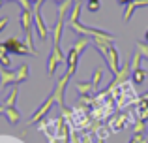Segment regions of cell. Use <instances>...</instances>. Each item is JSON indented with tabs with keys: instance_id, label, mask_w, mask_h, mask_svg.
I'll use <instances>...</instances> for the list:
<instances>
[{
	"instance_id": "4",
	"label": "cell",
	"mask_w": 148,
	"mask_h": 143,
	"mask_svg": "<svg viewBox=\"0 0 148 143\" xmlns=\"http://www.w3.org/2000/svg\"><path fill=\"white\" fill-rule=\"evenodd\" d=\"M6 45L8 53H13V55H19V57H26V55H32L30 49L25 45V41H19L17 38H8L6 41H2Z\"/></svg>"
},
{
	"instance_id": "2",
	"label": "cell",
	"mask_w": 148,
	"mask_h": 143,
	"mask_svg": "<svg viewBox=\"0 0 148 143\" xmlns=\"http://www.w3.org/2000/svg\"><path fill=\"white\" fill-rule=\"evenodd\" d=\"M69 79H71V75H69L68 72L64 73V75L60 77V79L56 81V85H54V90H53V96H54V104H58V107H64V92H66V87H68Z\"/></svg>"
},
{
	"instance_id": "16",
	"label": "cell",
	"mask_w": 148,
	"mask_h": 143,
	"mask_svg": "<svg viewBox=\"0 0 148 143\" xmlns=\"http://www.w3.org/2000/svg\"><path fill=\"white\" fill-rule=\"evenodd\" d=\"M81 8H83V0H79V2H73L71 11H69V15H68V23H75V21H79Z\"/></svg>"
},
{
	"instance_id": "13",
	"label": "cell",
	"mask_w": 148,
	"mask_h": 143,
	"mask_svg": "<svg viewBox=\"0 0 148 143\" xmlns=\"http://www.w3.org/2000/svg\"><path fill=\"white\" fill-rule=\"evenodd\" d=\"M17 98H19V87H17V85H13V87H11V90H10V94H8V98L4 100L2 106L4 107H15V106H17Z\"/></svg>"
},
{
	"instance_id": "6",
	"label": "cell",
	"mask_w": 148,
	"mask_h": 143,
	"mask_svg": "<svg viewBox=\"0 0 148 143\" xmlns=\"http://www.w3.org/2000/svg\"><path fill=\"white\" fill-rule=\"evenodd\" d=\"M131 79V62H124V66L120 68V72L114 75V79H112V83L109 85L105 90H112V88H116L118 85H122V83H126V81H130Z\"/></svg>"
},
{
	"instance_id": "27",
	"label": "cell",
	"mask_w": 148,
	"mask_h": 143,
	"mask_svg": "<svg viewBox=\"0 0 148 143\" xmlns=\"http://www.w3.org/2000/svg\"><path fill=\"white\" fill-rule=\"evenodd\" d=\"M8 23H10V19H8V17H2V19H0V32H4V28L8 26Z\"/></svg>"
},
{
	"instance_id": "20",
	"label": "cell",
	"mask_w": 148,
	"mask_h": 143,
	"mask_svg": "<svg viewBox=\"0 0 148 143\" xmlns=\"http://www.w3.org/2000/svg\"><path fill=\"white\" fill-rule=\"evenodd\" d=\"M101 8V2L99 0H86V10L92 11V13H96V11H99Z\"/></svg>"
},
{
	"instance_id": "3",
	"label": "cell",
	"mask_w": 148,
	"mask_h": 143,
	"mask_svg": "<svg viewBox=\"0 0 148 143\" xmlns=\"http://www.w3.org/2000/svg\"><path fill=\"white\" fill-rule=\"evenodd\" d=\"M34 26H36V32H38V38H40L41 44H45L49 38V28L45 25L43 17H41V8L36 6L34 8Z\"/></svg>"
},
{
	"instance_id": "29",
	"label": "cell",
	"mask_w": 148,
	"mask_h": 143,
	"mask_svg": "<svg viewBox=\"0 0 148 143\" xmlns=\"http://www.w3.org/2000/svg\"><path fill=\"white\" fill-rule=\"evenodd\" d=\"M145 40H146V44H148V28H146V32H145Z\"/></svg>"
},
{
	"instance_id": "10",
	"label": "cell",
	"mask_w": 148,
	"mask_h": 143,
	"mask_svg": "<svg viewBox=\"0 0 148 143\" xmlns=\"http://www.w3.org/2000/svg\"><path fill=\"white\" fill-rule=\"evenodd\" d=\"M64 21H66V19H56V23H54L53 30H51V34H53V45H60L62 30H64Z\"/></svg>"
},
{
	"instance_id": "12",
	"label": "cell",
	"mask_w": 148,
	"mask_h": 143,
	"mask_svg": "<svg viewBox=\"0 0 148 143\" xmlns=\"http://www.w3.org/2000/svg\"><path fill=\"white\" fill-rule=\"evenodd\" d=\"M73 0H62L60 4H56V19H66L68 11H71Z\"/></svg>"
},
{
	"instance_id": "1",
	"label": "cell",
	"mask_w": 148,
	"mask_h": 143,
	"mask_svg": "<svg viewBox=\"0 0 148 143\" xmlns=\"http://www.w3.org/2000/svg\"><path fill=\"white\" fill-rule=\"evenodd\" d=\"M62 62H66V57H64V53H62L60 45H53V51H51L49 60H47V73L49 75H54Z\"/></svg>"
},
{
	"instance_id": "18",
	"label": "cell",
	"mask_w": 148,
	"mask_h": 143,
	"mask_svg": "<svg viewBox=\"0 0 148 143\" xmlns=\"http://www.w3.org/2000/svg\"><path fill=\"white\" fill-rule=\"evenodd\" d=\"M17 73H19V79H21V83L23 81H26L28 79V75H30V68H28V64H21V66L17 68Z\"/></svg>"
},
{
	"instance_id": "14",
	"label": "cell",
	"mask_w": 148,
	"mask_h": 143,
	"mask_svg": "<svg viewBox=\"0 0 148 143\" xmlns=\"http://www.w3.org/2000/svg\"><path fill=\"white\" fill-rule=\"evenodd\" d=\"M4 115H6L8 122H10L11 126L19 124V121H21V113L17 111V107H6V111H4Z\"/></svg>"
},
{
	"instance_id": "9",
	"label": "cell",
	"mask_w": 148,
	"mask_h": 143,
	"mask_svg": "<svg viewBox=\"0 0 148 143\" xmlns=\"http://www.w3.org/2000/svg\"><path fill=\"white\" fill-rule=\"evenodd\" d=\"M146 6H148V0H133V2H130L126 6V11H124V21H130L137 8H146Z\"/></svg>"
},
{
	"instance_id": "30",
	"label": "cell",
	"mask_w": 148,
	"mask_h": 143,
	"mask_svg": "<svg viewBox=\"0 0 148 143\" xmlns=\"http://www.w3.org/2000/svg\"><path fill=\"white\" fill-rule=\"evenodd\" d=\"M96 143H105V140H96Z\"/></svg>"
},
{
	"instance_id": "8",
	"label": "cell",
	"mask_w": 148,
	"mask_h": 143,
	"mask_svg": "<svg viewBox=\"0 0 148 143\" xmlns=\"http://www.w3.org/2000/svg\"><path fill=\"white\" fill-rule=\"evenodd\" d=\"M79 59H81V53H77L75 49H69L68 55H66V66H68V73L73 75L77 72V66H79Z\"/></svg>"
},
{
	"instance_id": "34",
	"label": "cell",
	"mask_w": 148,
	"mask_h": 143,
	"mask_svg": "<svg viewBox=\"0 0 148 143\" xmlns=\"http://www.w3.org/2000/svg\"><path fill=\"white\" fill-rule=\"evenodd\" d=\"M2 4H4V2H0V8H2Z\"/></svg>"
},
{
	"instance_id": "25",
	"label": "cell",
	"mask_w": 148,
	"mask_h": 143,
	"mask_svg": "<svg viewBox=\"0 0 148 143\" xmlns=\"http://www.w3.org/2000/svg\"><path fill=\"white\" fill-rule=\"evenodd\" d=\"M15 2L21 4L23 10H26V11H34V4L30 2V0H15Z\"/></svg>"
},
{
	"instance_id": "32",
	"label": "cell",
	"mask_w": 148,
	"mask_h": 143,
	"mask_svg": "<svg viewBox=\"0 0 148 143\" xmlns=\"http://www.w3.org/2000/svg\"><path fill=\"white\" fill-rule=\"evenodd\" d=\"M54 2H56V4H60V2H62V0H54Z\"/></svg>"
},
{
	"instance_id": "33",
	"label": "cell",
	"mask_w": 148,
	"mask_h": 143,
	"mask_svg": "<svg viewBox=\"0 0 148 143\" xmlns=\"http://www.w3.org/2000/svg\"><path fill=\"white\" fill-rule=\"evenodd\" d=\"M2 90H4V88H2V87H0V92H2Z\"/></svg>"
},
{
	"instance_id": "21",
	"label": "cell",
	"mask_w": 148,
	"mask_h": 143,
	"mask_svg": "<svg viewBox=\"0 0 148 143\" xmlns=\"http://www.w3.org/2000/svg\"><path fill=\"white\" fill-rule=\"evenodd\" d=\"M0 143H25L19 137H13V136H8V134H2L0 136Z\"/></svg>"
},
{
	"instance_id": "7",
	"label": "cell",
	"mask_w": 148,
	"mask_h": 143,
	"mask_svg": "<svg viewBox=\"0 0 148 143\" xmlns=\"http://www.w3.org/2000/svg\"><path fill=\"white\" fill-rule=\"evenodd\" d=\"M21 83V79H19V73L17 70L15 72H11V70H6V68H0V87L2 88H6L8 85H19Z\"/></svg>"
},
{
	"instance_id": "11",
	"label": "cell",
	"mask_w": 148,
	"mask_h": 143,
	"mask_svg": "<svg viewBox=\"0 0 148 143\" xmlns=\"http://www.w3.org/2000/svg\"><path fill=\"white\" fill-rule=\"evenodd\" d=\"M75 90L79 92L81 96H88V94H92V92H96V88H94V85H92V81H77Z\"/></svg>"
},
{
	"instance_id": "24",
	"label": "cell",
	"mask_w": 148,
	"mask_h": 143,
	"mask_svg": "<svg viewBox=\"0 0 148 143\" xmlns=\"http://www.w3.org/2000/svg\"><path fill=\"white\" fill-rule=\"evenodd\" d=\"M10 66H11L10 55H0V68H6V70H10Z\"/></svg>"
},
{
	"instance_id": "23",
	"label": "cell",
	"mask_w": 148,
	"mask_h": 143,
	"mask_svg": "<svg viewBox=\"0 0 148 143\" xmlns=\"http://www.w3.org/2000/svg\"><path fill=\"white\" fill-rule=\"evenodd\" d=\"M81 143H96L94 134H90V132H83V134H81Z\"/></svg>"
},
{
	"instance_id": "26",
	"label": "cell",
	"mask_w": 148,
	"mask_h": 143,
	"mask_svg": "<svg viewBox=\"0 0 148 143\" xmlns=\"http://www.w3.org/2000/svg\"><path fill=\"white\" fill-rule=\"evenodd\" d=\"M130 143H146L145 134H133V137L130 140Z\"/></svg>"
},
{
	"instance_id": "35",
	"label": "cell",
	"mask_w": 148,
	"mask_h": 143,
	"mask_svg": "<svg viewBox=\"0 0 148 143\" xmlns=\"http://www.w3.org/2000/svg\"><path fill=\"white\" fill-rule=\"evenodd\" d=\"M0 2H4V0H0Z\"/></svg>"
},
{
	"instance_id": "22",
	"label": "cell",
	"mask_w": 148,
	"mask_h": 143,
	"mask_svg": "<svg viewBox=\"0 0 148 143\" xmlns=\"http://www.w3.org/2000/svg\"><path fill=\"white\" fill-rule=\"evenodd\" d=\"M101 75H103V70H96V72H94V77H92V85H94V88H96V90H98V87H99Z\"/></svg>"
},
{
	"instance_id": "28",
	"label": "cell",
	"mask_w": 148,
	"mask_h": 143,
	"mask_svg": "<svg viewBox=\"0 0 148 143\" xmlns=\"http://www.w3.org/2000/svg\"><path fill=\"white\" fill-rule=\"evenodd\" d=\"M116 2H118V4H126V6H127V4L133 2V0H116Z\"/></svg>"
},
{
	"instance_id": "17",
	"label": "cell",
	"mask_w": 148,
	"mask_h": 143,
	"mask_svg": "<svg viewBox=\"0 0 148 143\" xmlns=\"http://www.w3.org/2000/svg\"><path fill=\"white\" fill-rule=\"evenodd\" d=\"M111 134H112V132H111V128H109V126L96 124V128H94V136H96V140H107Z\"/></svg>"
},
{
	"instance_id": "5",
	"label": "cell",
	"mask_w": 148,
	"mask_h": 143,
	"mask_svg": "<svg viewBox=\"0 0 148 143\" xmlns=\"http://www.w3.org/2000/svg\"><path fill=\"white\" fill-rule=\"evenodd\" d=\"M53 104H54V96H53V92H51L49 98L32 113V117H30V124H36V122H40V121H45V115L49 113V109H51V106H53Z\"/></svg>"
},
{
	"instance_id": "19",
	"label": "cell",
	"mask_w": 148,
	"mask_h": 143,
	"mask_svg": "<svg viewBox=\"0 0 148 143\" xmlns=\"http://www.w3.org/2000/svg\"><path fill=\"white\" fill-rule=\"evenodd\" d=\"M135 49L143 55V59L148 60V44L146 41H135Z\"/></svg>"
},
{
	"instance_id": "31",
	"label": "cell",
	"mask_w": 148,
	"mask_h": 143,
	"mask_svg": "<svg viewBox=\"0 0 148 143\" xmlns=\"http://www.w3.org/2000/svg\"><path fill=\"white\" fill-rule=\"evenodd\" d=\"M4 2H15V0H4Z\"/></svg>"
},
{
	"instance_id": "15",
	"label": "cell",
	"mask_w": 148,
	"mask_h": 143,
	"mask_svg": "<svg viewBox=\"0 0 148 143\" xmlns=\"http://www.w3.org/2000/svg\"><path fill=\"white\" fill-rule=\"evenodd\" d=\"M146 81V72L143 70V68H137V70L131 72V83L135 85V87H139V85H143Z\"/></svg>"
}]
</instances>
